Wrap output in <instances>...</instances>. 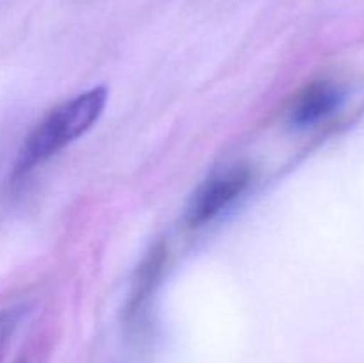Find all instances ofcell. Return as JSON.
<instances>
[{
  "label": "cell",
  "mask_w": 364,
  "mask_h": 363,
  "mask_svg": "<svg viewBox=\"0 0 364 363\" xmlns=\"http://www.w3.org/2000/svg\"><path fill=\"white\" fill-rule=\"evenodd\" d=\"M107 98L105 88H95L55 107L25 139L14 162L13 177H23L84 135L103 114Z\"/></svg>",
  "instance_id": "obj_1"
},
{
  "label": "cell",
  "mask_w": 364,
  "mask_h": 363,
  "mask_svg": "<svg viewBox=\"0 0 364 363\" xmlns=\"http://www.w3.org/2000/svg\"><path fill=\"white\" fill-rule=\"evenodd\" d=\"M251 182V171L245 166H233L213 174L205 182L194 196L185 212V221L191 228H201L223 214L231 203L244 194Z\"/></svg>",
  "instance_id": "obj_2"
},
{
  "label": "cell",
  "mask_w": 364,
  "mask_h": 363,
  "mask_svg": "<svg viewBox=\"0 0 364 363\" xmlns=\"http://www.w3.org/2000/svg\"><path fill=\"white\" fill-rule=\"evenodd\" d=\"M345 98L343 89L331 80H316L306 85L290 109V123L297 128L311 127L333 114Z\"/></svg>",
  "instance_id": "obj_3"
},
{
  "label": "cell",
  "mask_w": 364,
  "mask_h": 363,
  "mask_svg": "<svg viewBox=\"0 0 364 363\" xmlns=\"http://www.w3.org/2000/svg\"><path fill=\"white\" fill-rule=\"evenodd\" d=\"M25 313V306H11V308H6L4 312H0V349L4 347L7 340H9L11 335L14 333V330L20 324L21 317Z\"/></svg>",
  "instance_id": "obj_4"
}]
</instances>
